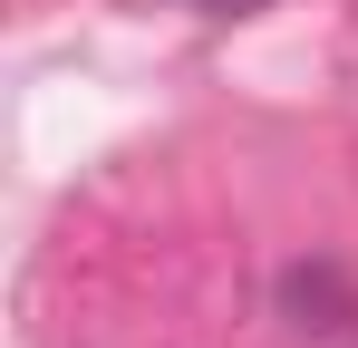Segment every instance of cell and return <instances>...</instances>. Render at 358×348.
Masks as SVG:
<instances>
[{
	"mask_svg": "<svg viewBox=\"0 0 358 348\" xmlns=\"http://www.w3.org/2000/svg\"><path fill=\"white\" fill-rule=\"evenodd\" d=\"M281 300H291V310H329V329H349V300H339V271H291V281H281Z\"/></svg>",
	"mask_w": 358,
	"mask_h": 348,
	"instance_id": "6da1fadb",
	"label": "cell"
},
{
	"mask_svg": "<svg viewBox=\"0 0 358 348\" xmlns=\"http://www.w3.org/2000/svg\"><path fill=\"white\" fill-rule=\"evenodd\" d=\"M184 10H203V20H242V10H262V0H184Z\"/></svg>",
	"mask_w": 358,
	"mask_h": 348,
	"instance_id": "7a4b0ae2",
	"label": "cell"
}]
</instances>
